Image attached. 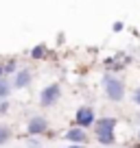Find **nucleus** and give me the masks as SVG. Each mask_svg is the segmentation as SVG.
I'll use <instances>...</instances> for the list:
<instances>
[{"instance_id": "f257e3e1", "label": "nucleus", "mask_w": 140, "mask_h": 148, "mask_svg": "<svg viewBox=\"0 0 140 148\" xmlns=\"http://www.w3.org/2000/svg\"><path fill=\"white\" fill-rule=\"evenodd\" d=\"M103 92L112 102L125 100V81L114 72H105L103 74Z\"/></svg>"}, {"instance_id": "f03ea898", "label": "nucleus", "mask_w": 140, "mask_h": 148, "mask_svg": "<svg viewBox=\"0 0 140 148\" xmlns=\"http://www.w3.org/2000/svg\"><path fill=\"white\" fill-rule=\"evenodd\" d=\"M116 118H98L96 122H94V133H96V139L98 144H103V146H112L114 142H116V137H114V131H116Z\"/></svg>"}, {"instance_id": "7ed1b4c3", "label": "nucleus", "mask_w": 140, "mask_h": 148, "mask_svg": "<svg viewBox=\"0 0 140 148\" xmlns=\"http://www.w3.org/2000/svg\"><path fill=\"white\" fill-rule=\"evenodd\" d=\"M59 98H61L59 83H51V85H46V87L40 92V105L42 107H53V105L59 102Z\"/></svg>"}, {"instance_id": "20e7f679", "label": "nucleus", "mask_w": 140, "mask_h": 148, "mask_svg": "<svg viewBox=\"0 0 140 148\" xmlns=\"http://www.w3.org/2000/svg\"><path fill=\"white\" fill-rule=\"evenodd\" d=\"M94 122H96V116H94V109L88 105L79 107L75 113V124L81 126V129H90V126H94Z\"/></svg>"}, {"instance_id": "39448f33", "label": "nucleus", "mask_w": 140, "mask_h": 148, "mask_svg": "<svg viewBox=\"0 0 140 148\" xmlns=\"http://www.w3.org/2000/svg\"><path fill=\"white\" fill-rule=\"evenodd\" d=\"M46 131H48V120L44 116H33L31 120H28V124H26V133L31 135V137H37V135L46 133Z\"/></svg>"}, {"instance_id": "423d86ee", "label": "nucleus", "mask_w": 140, "mask_h": 148, "mask_svg": "<svg viewBox=\"0 0 140 148\" xmlns=\"http://www.w3.org/2000/svg\"><path fill=\"white\" fill-rule=\"evenodd\" d=\"M131 57L129 55H114V57H107L105 59V68H107V72H121V70H125L127 65H129Z\"/></svg>"}, {"instance_id": "0eeeda50", "label": "nucleus", "mask_w": 140, "mask_h": 148, "mask_svg": "<svg viewBox=\"0 0 140 148\" xmlns=\"http://www.w3.org/2000/svg\"><path fill=\"white\" fill-rule=\"evenodd\" d=\"M31 81H33V72H31L28 68H22V70H18V72L13 74L11 83H13L15 89H24V87H28V85H31Z\"/></svg>"}, {"instance_id": "6e6552de", "label": "nucleus", "mask_w": 140, "mask_h": 148, "mask_svg": "<svg viewBox=\"0 0 140 148\" xmlns=\"http://www.w3.org/2000/svg\"><path fill=\"white\" fill-rule=\"evenodd\" d=\"M66 142H72V144H85L88 142V133H85V129H81V126H72V129L66 131Z\"/></svg>"}, {"instance_id": "1a4fd4ad", "label": "nucleus", "mask_w": 140, "mask_h": 148, "mask_svg": "<svg viewBox=\"0 0 140 148\" xmlns=\"http://www.w3.org/2000/svg\"><path fill=\"white\" fill-rule=\"evenodd\" d=\"M46 55H48V46H46V44H37V46H33L31 52H28V57H31V59H35V61L46 59Z\"/></svg>"}, {"instance_id": "9d476101", "label": "nucleus", "mask_w": 140, "mask_h": 148, "mask_svg": "<svg viewBox=\"0 0 140 148\" xmlns=\"http://www.w3.org/2000/svg\"><path fill=\"white\" fill-rule=\"evenodd\" d=\"M11 89H13V83L9 81V76H2L0 79V100H7L11 96Z\"/></svg>"}, {"instance_id": "9b49d317", "label": "nucleus", "mask_w": 140, "mask_h": 148, "mask_svg": "<svg viewBox=\"0 0 140 148\" xmlns=\"http://www.w3.org/2000/svg\"><path fill=\"white\" fill-rule=\"evenodd\" d=\"M11 139V129L7 124H0V146H2V144H7Z\"/></svg>"}, {"instance_id": "f8f14e48", "label": "nucleus", "mask_w": 140, "mask_h": 148, "mask_svg": "<svg viewBox=\"0 0 140 148\" xmlns=\"http://www.w3.org/2000/svg\"><path fill=\"white\" fill-rule=\"evenodd\" d=\"M5 70H7V76H13V74L18 72V61H15V59L5 61Z\"/></svg>"}, {"instance_id": "ddd939ff", "label": "nucleus", "mask_w": 140, "mask_h": 148, "mask_svg": "<svg viewBox=\"0 0 140 148\" xmlns=\"http://www.w3.org/2000/svg\"><path fill=\"white\" fill-rule=\"evenodd\" d=\"M123 28H125V24H123V22H121V20H116V22H114V24H112V31H114V33H121V31H123Z\"/></svg>"}, {"instance_id": "4468645a", "label": "nucleus", "mask_w": 140, "mask_h": 148, "mask_svg": "<svg viewBox=\"0 0 140 148\" xmlns=\"http://www.w3.org/2000/svg\"><path fill=\"white\" fill-rule=\"evenodd\" d=\"M131 100H134L136 105L140 107V87H136V89H134V94H131Z\"/></svg>"}, {"instance_id": "2eb2a0df", "label": "nucleus", "mask_w": 140, "mask_h": 148, "mask_svg": "<svg viewBox=\"0 0 140 148\" xmlns=\"http://www.w3.org/2000/svg\"><path fill=\"white\" fill-rule=\"evenodd\" d=\"M28 148H42L40 139H37V137H31V139H28Z\"/></svg>"}, {"instance_id": "dca6fc26", "label": "nucleus", "mask_w": 140, "mask_h": 148, "mask_svg": "<svg viewBox=\"0 0 140 148\" xmlns=\"http://www.w3.org/2000/svg\"><path fill=\"white\" fill-rule=\"evenodd\" d=\"M7 111H9V102H7V100H0V116H5Z\"/></svg>"}, {"instance_id": "f3484780", "label": "nucleus", "mask_w": 140, "mask_h": 148, "mask_svg": "<svg viewBox=\"0 0 140 148\" xmlns=\"http://www.w3.org/2000/svg\"><path fill=\"white\" fill-rule=\"evenodd\" d=\"M2 76H7V70H5V63L0 61V79H2Z\"/></svg>"}, {"instance_id": "a211bd4d", "label": "nucleus", "mask_w": 140, "mask_h": 148, "mask_svg": "<svg viewBox=\"0 0 140 148\" xmlns=\"http://www.w3.org/2000/svg\"><path fill=\"white\" fill-rule=\"evenodd\" d=\"M66 148H85V144H72V146H66Z\"/></svg>"}, {"instance_id": "6ab92c4d", "label": "nucleus", "mask_w": 140, "mask_h": 148, "mask_svg": "<svg viewBox=\"0 0 140 148\" xmlns=\"http://www.w3.org/2000/svg\"><path fill=\"white\" fill-rule=\"evenodd\" d=\"M136 148H140V142H138V146H136Z\"/></svg>"}]
</instances>
